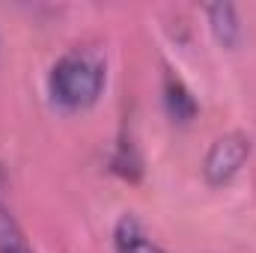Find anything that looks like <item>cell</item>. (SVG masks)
Returning a JSON list of instances; mask_svg holds the SVG:
<instances>
[{
  "mask_svg": "<svg viewBox=\"0 0 256 253\" xmlns=\"http://www.w3.org/2000/svg\"><path fill=\"white\" fill-rule=\"evenodd\" d=\"M206 18H208V27L214 33V39L224 48H232L242 39V21H238V12H236L232 3H208Z\"/></svg>",
  "mask_w": 256,
  "mask_h": 253,
  "instance_id": "cell-4",
  "label": "cell"
},
{
  "mask_svg": "<svg viewBox=\"0 0 256 253\" xmlns=\"http://www.w3.org/2000/svg\"><path fill=\"white\" fill-rule=\"evenodd\" d=\"M108 78V57L98 45H74L54 63L48 86L54 102L68 110H84L98 102Z\"/></svg>",
  "mask_w": 256,
  "mask_h": 253,
  "instance_id": "cell-1",
  "label": "cell"
},
{
  "mask_svg": "<svg viewBox=\"0 0 256 253\" xmlns=\"http://www.w3.org/2000/svg\"><path fill=\"white\" fill-rule=\"evenodd\" d=\"M0 253H33L21 226L15 224V218L9 214V208L3 202H0Z\"/></svg>",
  "mask_w": 256,
  "mask_h": 253,
  "instance_id": "cell-6",
  "label": "cell"
},
{
  "mask_svg": "<svg viewBox=\"0 0 256 253\" xmlns=\"http://www.w3.org/2000/svg\"><path fill=\"white\" fill-rule=\"evenodd\" d=\"M164 102H167L170 116L179 120V122H188V120H194V114H196V102H194L191 90L173 72L164 74Z\"/></svg>",
  "mask_w": 256,
  "mask_h": 253,
  "instance_id": "cell-5",
  "label": "cell"
},
{
  "mask_svg": "<svg viewBox=\"0 0 256 253\" xmlns=\"http://www.w3.org/2000/svg\"><path fill=\"white\" fill-rule=\"evenodd\" d=\"M114 244H116V253H164V248L158 242H152V236L134 214L120 218V224L114 230Z\"/></svg>",
  "mask_w": 256,
  "mask_h": 253,
  "instance_id": "cell-3",
  "label": "cell"
},
{
  "mask_svg": "<svg viewBox=\"0 0 256 253\" xmlns=\"http://www.w3.org/2000/svg\"><path fill=\"white\" fill-rule=\"evenodd\" d=\"M248 155H250V140H248L244 134L232 131V134L218 137V140L212 143L208 155H206V164H202L208 185H214V188H218V185H226V182L242 170V164L248 161Z\"/></svg>",
  "mask_w": 256,
  "mask_h": 253,
  "instance_id": "cell-2",
  "label": "cell"
}]
</instances>
